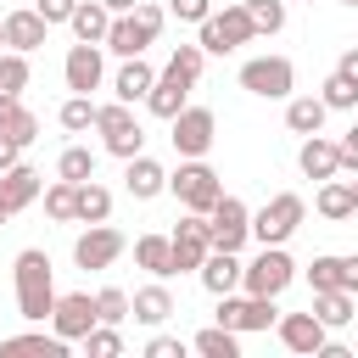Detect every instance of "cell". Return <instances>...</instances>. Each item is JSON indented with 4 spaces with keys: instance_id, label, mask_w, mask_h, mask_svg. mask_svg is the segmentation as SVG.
<instances>
[{
    "instance_id": "6da1fadb",
    "label": "cell",
    "mask_w": 358,
    "mask_h": 358,
    "mask_svg": "<svg viewBox=\"0 0 358 358\" xmlns=\"http://www.w3.org/2000/svg\"><path fill=\"white\" fill-rule=\"evenodd\" d=\"M11 285H17V313H22L28 324H45L50 308H56V268H50V257H45L39 246L17 252V263H11Z\"/></svg>"
},
{
    "instance_id": "7a4b0ae2",
    "label": "cell",
    "mask_w": 358,
    "mask_h": 358,
    "mask_svg": "<svg viewBox=\"0 0 358 358\" xmlns=\"http://www.w3.org/2000/svg\"><path fill=\"white\" fill-rule=\"evenodd\" d=\"M162 22H168V11H162V6H151V0H140L134 11H117V17H112V28H106V45H101V50H112V56H145V45H157Z\"/></svg>"
},
{
    "instance_id": "3957f363",
    "label": "cell",
    "mask_w": 358,
    "mask_h": 358,
    "mask_svg": "<svg viewBox=\"0 0 358 358\" xmlns=\"http://www.w3.org/2000/svg\"><path fill=\"white\" fill-rule=\"evenodd\" d=\"M302 218H308V201H302L296 190H280V196H268V201L252 213V241H257V246H285V241L302 229Z\"/></svg>"
},
{
    "instance_id": "277c9868",
    "label": "cell",
    "mask_w": 358,
    "mask_h": 358,
    "mask_svg": "<svg viewBox=\"0 0 358 358\" xmlns=\"http://www.w3.org/2000/svg\"><path fill=\"white\" fill-rule=\"evenodd\" d=\"M257 39V28H252V11H246V0H235V6H224V11H213L207 22H201V50L207 56H229V50H241V45H252Z\"/></svg>"
},
{
    "instance_id": "5b68a950",
    "label": "cell",
    "mask_w": 358,
    "mask_h": 358,
    "mask_svg": "<svg viewBox=\"0 0 358 358\" xmlns=\"http://www.w3.org/2000/svg\"><path fill=\"white\" fill-rule=\"evenodd\" d=\"M168 190L185 201V213H213V201L224 196V185L207 168V157H179V168L168 173Z\"/></svg>"
},
{
    "instance_id": "8992f818",
    "label": "cell",
    "mask_w": 358,
    "mask_h": 358,
    "mask_svg": "<svg viewBox=\"0 0 358 358\" xmlns=\"http://www.w3.org/2000/svg\"><path fill=\"white\" fill-rule=\"evenodd\" d=\"M241 90L257 95V101H291V90H296L291 56H252V62H241Z\"/></svg>"
},
{
    "instance_id": "52a82bcc",
    "label": "cell",
    "mask_w": 358,
    "mask_h": 358,
    "mask_svg": "<svg viewBox=\"0 0 358 358\" xmlns=\"http://www.w3.org/2000/svg\"><path fill=\"white\" fill-rule=\"evenodd\" d=\"M95 129H101V145L112 151V157H140L145 151V129H140V117L129 112V101H106L101 112H95Z\"/></svg>"
},
{
    "instance_id": "ba28073f",
    "label": "cell",
    "mask_w": 358,
    "mask_h": 358,
    "mask_svg": "<svg viewBox=\"0 0 358 358\" xmlns=\"http://www.w3.org/2000/svg\"><path fill=\"white\" fill-rule=\"evenodd\" d=\"M291 280H296L291 252H285V246H257V257H252L246 274H241V291H252V296H280Z\"/></svg>"
},
{
    "instance_id": "9c48e42d",
    "label": "cell",
    "mask_w": 358,
    "mask_h": 358,
    "mask_svg": "<svg viewBox=\"0 0 358 358\" xmlns=\"http://www.w3.org/2000/svg\"><path fill=\"white\" fill-rule=\"evenodd\" d=\"M213 319L246 336V330H274V324H280V308H274V296H252V291L235 296V291H229V296H218V313H213Z\"/></svg>"
},
{
    "instance_id": "30bf717a",
    "label": "cell",
    "mask_w": 358,
    "mask_h": 358,
    "mask_svg": "<svg viewBox=\"0 0 358 358\" xmlns=\"http://www.w3.org/2000/svg\"><path fill=\"white\" fill-rule=\"evenodd\" d=\"M168 140H173V151L179 157H207L213 151V140H218V117L207 112V106H185L179 117H168Z\"/></svg>"
},
{
    "instance_id": "8fae6325",
    "label": "cell",
    "mask_w": 358,
    "mask_h": 358,
    "mask_svg": "<svg viewBox=\"0 0 358 358\" xmlns=\"http://www.w3.org/2000/svg\"><path fill=\"white\" fill-rule=\"evenodd\" d=\"M123 252H129V241H123V229H112V224H90V229L73 241V263H78L84 274H95V268H112Z\"/></svg>"
},
{
    "instance_id": "7c38bea8",
    "label": "cell",
    "mask_w": 358,
    "mask_h": 358,
    "mask_svg": "<svg viewBox=\"0 0 358 358\" xmlns=\"http://www.w3.org/2000/svg\"><path fill=\"white\" fill-rule=\"evenodd\" d=\"M207 252H213V218L207 213H185L179 218V229H173V274H196L201 263H207Z\"/></svg>"
},
{
    "instance_id": "4fadbf2b",
    "label": "cell",
    "mask_w": 358,
    "mask_h": 358,
    "mask_svg": "<svg viewBox=\"0 0 358 358\" xmlns=\"http://www.w3.org/2000/svg\"><path fill=\"white\" fill-rule=\"evenodd\" d=\"M207 218H213V246H218V252H241V246L252 241V207H246L241 196H218Z\"/></svg>"
},
{
    "instance_id": "5bb4252c",
    "label": "cell",
    "mask_w": 358,
    "mask_h": 358,
    "mask_svg": "<svg viewBox=\"0 0 358 358\" xmlns=\"http://www.w3.org/2000/svg\"><path fill=\"white\" fill-rule=\"evenodd\" d=\"M95 324H101V308H95L90 291H67V296H56V308H50V330H56L62 341H84Z\"/></svg>"
},
{
    "instance_id": "9a60e30c",
    "label": "cell",
    "mask_w": 358,
    "mask_h": 358,
    "mask_svg": "<svg viewBox=\"0 0 358 358\" xmlns=\"http://www.w3.org/2000/svg\"><path fill=\"white\" fill-rule=\"evenodd\" d=\"M280 341H285V352H302V358H313V352H324V341H330V324L308 308V313H280Z\"/></svg>"
},
{
    "instance_id": "2e32d148",
    "label": "cell",
    "mask_w": 358,
    "mask_h": 358,
    "mask_svg": "<svg viewBox=\"0 0 358 358\" xmlns=\"http://www.w3.org/2000/svg\"><path fill=\"white\" fill-rule=\"evenodd\" d=\"M62 78H67V90L73 95H90V90H101V78H106V62H101V45H73L67 50V62H62Z\"/></svg>"
},
{
    "instance_id": "e0dca14e",
    "label": "cell",
    "mask_w": 358,
    "mask_h": 358,
    "mask_svg": "<svg viewBox=\"0 0 358 358\" xmlns=\"http://www.w3.org/2000/svg\"><path fill=\"white\" fill-rule=\"evenodd\" d=\"M296 168L308 173V179H336L341 173V140H324V134H302V145H296Z\"/></svg>"
},
{
    "instance_id": "ac0fdd59",
    "label": "cell",
    "mask_w": 358,
    "mask_h": 358,
    "mask_svg": "<svg viewBox=\"0 0 358 358\" xmlns=\"http://www.w3.org/2000/svg\"><path fill=\"white\" fill-rule=\"evenodd\" d=\"M39 196H45V179H39L28 162H17V168L0 173V207H6V218H17L22 207H34Z\"/></svg>"
},
{
    "instance_id": "d6986e66",
    "label": "cell",
    "mask_w": 358,
    "mask_h": 358,
    "mask_svg": "<svg viewBox=\"0 0 358 358\" xmlns=\"http://www.w3.org/2000/svg\"><path fill=\"white\" fill-rule=\"evenodd\" d=\"M190 78L185 73H173V67H162L157 73V84H151V95H145V106H151V117H179L185 106H190Z\"/></svg>"
},
{
    "instance_id": "ffe728a7",
    "label": "cell",
    "mask_w": 358,
    "mask_h": 358,
    "mask_svg": "<svg viewBox=\"0 0 358 358\" xmlns=\"http://www.w3.org/2000/svg\"><path fill=\"white\" fill-rule=\"evenodd\" d=\"M241 274H246V263H241V252H207V263L196 268V280L213 291V296H229V291H241Z\"/></svg>"
},
{
    "instance_id": "44dd1931",
    "label": "cell",
    "mask_w": 358,
    "mask_h": 358,
    "mask_svg": "<svg viewBox=\"0 0 358 358\" xmlns=\"http://www.w3.org/2000/svg\"><path fill=\"white\" fill-rule=\"evenodd\" d=\"M123 190L134 196V201H151V196H162L168 190V168L157 162V157H129V168H123Z\"/></svg>"
},
{
    "instance_id": "7402d4cb",
    "label": "cell",
    "mask_w": 358,
    "mask_h": 358,
    "mask_svg": "<svg viewBox=\"0 0 358 358\" xmlns=\"http://www.w3.org/2000/svg\"><path fill=\"white\" fill-rule=\"evenodd\" d=\"M45 34H50V22L28 6V11H6V45L11 50H22V56H34L39 45H45Z\"/></svg>"
},
{
    "instance_id": "603a6c76",
    "label": "cell",
    "mask_w": 358,
    "mask_h": 358,
    "mask_svg": "<svg viewBox=\"0 0 358 358\" xmlns=\"http://www.w3.org/2000/svg\"><path fill=\"white\" fill-rule=\"evenodd\" d=\"M151 84H157V73H151V62H145V56H123V67L112 73V95H117V101H129V106H134V101H145V95H151Z\"/></svg>"
},
{
    "instance_id": "cb8c5ba5",
    "label": "cell",
    "mask_w": 358,
    "mask_h": 358,
    "mask_svg": "<svg viewBox=\"0 0 358 358\" xmlns=\"http://www.w3.org/2000/svg\"><path fill=\"white\" fill-rule=\"evenodd\" d=\"M313 207H319V218H330V224L352 218V213H358V190H352V179H324L319 196H313Z\"/></svg>"
},
{
    "instance_id": "d4e9b609",
    "label": "cell",
    "mask_w": 358,
    "mask_h": 358,
    "mask_svg": "<svg viewBox=\"0 0 358 358\" xmlns=\"http://www.w3.org/2000/svg\"><path fill=\"white\" fill-rule=\"evenodd\" d=\"M67 28H73V39H84V45H106V28H112V11H106L101 0H78V11L67 17Z\"/></svg>"
},
{
    "instance_id": "484cf974",
    "label": "cell",
    "mask_w": 358,
    "mask_h": 358,
    "mask_svg": "<svg viewBox=\"0 0 358 358\" xmlns=\"http://www.w3.org/2000/svg\"><path fill=\"white\" fill-rule=\"evenodd\" d=\"M134 263H140L151 280H168V274H173V235H140V241H134Z\"/></svg>"
},
{
    "instance_id": "4316f807",
    "label": "cell",
    "mask_w": 358,
    "mask_h": 358,
    "mask_svg": "<svg viewBox=\"0 0 358 358\" xmlns=\"http://www.w3.org/2000/svg\"><path fill=\"white\" fill-rule=\"evenodd\" d=\"M324 117H330V106H324L319 95H291V101H285V129H291V134H319Z\"/></svg>"
},
{
    "instance_id": "83f0119b",
    "label": "cell",
    "mask_w": 358,
    "mask_h": 358,
    "mask_svg": "<svg viewBox=\"0 0 358 358\" xmlns=\"http://www.w3.org/2000/svg\"><path fill=\"white\" fill-rule=\"evenodd\" d=\"M313 313H319L330 330H341V324L358 319V296H352L347 285H336V291H313Z\"/></svg>"
},
{
    "instance_id": "f1b7e54d",
    "label": "cell",
    "mask_w": 358,
    "mask_h": 358,
    "mask_svg": "<svg viewBox=\"0 0 358 358\" xmlns=\"http://www.w3.org/2000/svg\"><path fill=\"white\" fill-rule=\"evenodd\" d=\"M190 352H201V358H241V330H229V324H207V330H196L190 336Z\"/></svg>"
},
{
    "instance_id": "f546056e",
    "label": "cell",
    "mask_w": 358,
    "mask_h": 358,
    "mask_svg": "<svg viewBox=\"0 0 358 358\" xmlns=\"http://www.w3.org/2000/svg\"><path fill=\"white\" fill-rule=\"evenodd\" d=\"M0 134H11V140H22V145L39 140V117L22 106V95H0Z\"/></svg>"
},
{
    "instance_id": "4dcf8cb0",
    "label": "cell",
    "mask_w": 358,
    "mask_h": 358,
    "mask_svg": "<svg viewBox=\"0 0 358 358\" xmlns=\"http://www.w3.org/2000/svg\"><path fill=\"white\" fill-rule=\"evenodd\" d=\"M134 319H140V324H162V319H173V291H168L162 280L140 285V291H134Z\"/></svg>"
},
{
    "instance_id": "1f68e13d",
    "label": "cell",
    "mask_w": 358,
    "mask_h": 358,
    "mask_svg": "<svg viewBox=\"0 0 358 358\" xmlns=\"http://www.w3.org/2000/svg\"><path fill=\"white\" fill-rule=\"evenodd\" d=\"M67 347L73 341H62L56 330L45 336V330H22V336H6L0 341V352H45V358H67Z\"/></svg>"
},
{
    "instance_id": "d6a6232c",
    "label": "cell",
    "mask_w": 358,
    "mask_h": 358,
    "mask_svg": "<svg viewBox=\"0 0 358 358\" xmlns=\"http://www.w3.org/2000/svg\"><path fill=\"white\" fill-rule=\"evenodd\" d=\"M45 213H50L56 224H78V185H73V179L45 185Z\"/></svg>"
},
{
    "instance_id": "836d02e7",
    "label": "cell",
    "mask_w": 358,
    "mask_h": 358,
    "mask_svg": "<svg viewBox=\"0 0 358 358\" xmlns=\"http://www.w3.org/2000/svg\"><path fill=\"white\" fill-rule=\"evenodd\" d=\"M106 218H112V190L84 179L78 185V224H106Z\"/></svg>"
},
{
    "instance_id": "e575fe53",
    "label": "cell",
    "mask_w": 358,
    "mask_h": 358,
    "mask_svg": "<svg viewBox=\"0 0 358 358\" xmlns=\"http://www.w3.org/2000/svg\"><path fill=\"white\" fill-rule=\"evenodd\" d=\"M56 179H73V185L95 179V151H90V145H67V151L56 157Z\"/></svg>"
},
{
    "instance_id": "d590c367",
    "label": "cell",
    "mask_w": 358,
    "mask_h": 358,
    "mask_svg": "<svg viewBox=\"0 0 358 358\" xmlns=\"http://www.w3.org/2000/svg\"><path fill=\"white\" fill-rule=\"evenodd\" d=\"M95 112H101V106H95L90 95H67L56 117H62V129H67V134H84V129H95Z\"/></svg>"
},
{
    "instance_id": "8d00e7d4",
    "label": "cell",
    "mask_w": 358,
    "mask_h": 358,
    "mask_svg": "<svg viewBox=\"0 0 358 358\" xmlns=\"http://www.w3.org/2000/svg\"><path fill=\"white\" fill-rule=\"evenodd\" d=\"M95 308H101V324H123V319L134 313V296H129L123 285H101V291H95Z\"/></svg>"
},
{
    "instance_id": "74e56055",
    "label": "cell",
    "mask_w": 358,
    "mask_h": 358,
    "mask_svg": "<svg viewBox=\"0 0 358 358\" xmlns=\"http://www.w3.org/2000/svg\"><path fill=\"white\" fill-rule=\"evenodd\" d=\"M22 90H28V56L0 50V95H22Z\"/></svg>"
},
{
    "instance_id": "f35d334b",
    "label": "cell",
    "mask_w": 358,
    "mask_h": 358,
    "mask_svg": "<svg viewBox=\"0 0 358 358\" xmlns=\"http://www.w3.org/2000/svg\"><path fill=\"white\" fill-rule=\"evenodd\" d=\"M308 285H313V291H336V285H341V257H336V252H319V257L308 263Z\"/></svg>"
},
{
    "instance_id": "ab89813d",
    "label": "cell",
    "mask_w": 358,
    "mask_h": 358,
    "mask_svg": "<svg viewBox=\"0 0 358 358\" xmlns=\"http://www.w3.org/2000/svg\"><path fill=\"white\" fill-rule=\"evenodd\" d=\"M78 347H84L90 358H117V352H123V336H117V324H95Z\"/></svg>"
},
{
    "instance_id": "60d3db41",
    "label": "cell",
    "mask_w": 358,
    "mask_h": 358,
    "mask_svg": "<svg viewBox=\"0 0 358 358\" xmlns=\"http://www.w3.org/2000/svg\"><path fill=\"white\" fill-rule=\"evenodd\" d=\"M319 101H324L330 112H352V106H358V84H347L341 73H330L324 90H319Z\"/></svg>"
},
{
    "instance_id": "b9f144b4",
    "label": "cell",
    "mask_w": 358,
    "mask_h": 358,
    "mask_svg": "<svg viewBox=\"0 0 358 358\" xmlns=\"http://www.w3.org/2000/svg\"><path fill=\"white\" fill-rule=\"evenodd\" d=\"M246 11H252L257 34H280L285 28V0H246Z\"/></svg>"
},
{
    "instance_id": "7bdbcfd3",
    "label": "cell",
    "mask_w": 358,
    "mask_h": 358,
    "mask_svg": "<svg viewBox=\"0 0 358 358\" xmlns=\"http://www.w3.org/2000/svg\"><path fill=\"white\" fill-rule=\"evenodd\" d=\"M168 67H173V73H185V78L196 84V78H201V67H207V50H201V45H173Z\"/></svg>"
},
{
    "instance_id": "ee69618b",
    "label": "cell",
    "mask_w": 358,
    "mask_h": 358,
    "mask_svg": "<svg viewBox=\"0 0 358 358\" xmlns=\"http://www.w3.org/2000/svg\"><path fill=\"white\" fill-rule=\"evenodd\" d=\"M168 17H179V22H207L213 17V0H168Z\"/></svg>"
},
{
    "instance_id": "f6af8a7d",
    "label": "cell",
    "mask_w": 358,
    "mask_h": 358,
    "mask_svg": "<svg viewBox=\"0 0 358 358\" xmlns=\"http://www.w3.org/2000/svg\"><path fill=\"white\" fill-rule=\"evenodd\" d=\"M34 11H39V17L56 28V22H67V17L78 11V0H34Z\"/></svg>"
},
{
    "instance_id": "bcb514c9",
    "label": "cell",
    "mask_w": 358,
    "mask_h": 358,
    "mask_svg": "<svg viewBox=\"0 0 358 358\" xmlns=\"http://www.w3.org/2000/svg\"><path fill=\"white\" fill-rule=\"evenodd\" d=\"M145 358H185V341L179 336H151L145 341Z\"/></svg>"
},
{
    "instance_id": "7dc6e473",
    "label": "cell",
    "mask_w": 358,
    "mask_h": 358,
    "mask_svg": "<svg viewBox=\"0 0 358 358\" xmlns=\"http://www.w3.org/2000/svg\"><path fill=\"white\" fill-rule=\"evenodd\" d=\"M341 168H347V173H358V123L341 134Z\"/></svg>"
},
{
    "instance_id": "c3c4849f",
    "label": "cell",
    "mask_w": 358,
    "mask_h": 358,
    "mask_svg": "<svg viewBox=\"0 0 358 358\" xmlns=\"http://www.w3.org/2000/svg\"><path fill=\"white\" fill-rule=\"evenodd\" d=\"M17 162H22V140L0 134V173H6V168H17Z\"/></svg>"
},
{
    "instance_id": "681fc988",
    "label": "cell",
    "mask_w": 358,
    "mask_h": 358,
    "mask_svg": "<svg viewBox=\"0 0 358 358\" xmlns=\"http://www.w3.org/2000/svg\"><path fill=\"white\" fill-rule=\"evenodd\" d=\"M336 73H341L347 84H358V45H352V50H341V62H336Z\"/></svg>"
},
{
    "instance_id": "f907efd6",
    "label": "cell",
    "mask_w": 358,
    "mask_h": 358,
    "mask_svg": "<svg viewBox=\"0 0 358 358\" xmlns=\"http://www.w3.org/2000/svg\"><path fill=\"white\" fill-rule=\"evenodd\" d=\"M341 285L358 296V252H352V257H341Z\"/></svg>"
},
{
    "instance_id": "816d5d0a",
    "label": "cell",
    "mask_w": 358,
    "mask_h": 358,
    "mask_svg": "<svg viewBox=\"0 0 358 358\" xmlns=\"http://www.w3.org/2000/svg\"><path fill=\"white\" fill-rule=\"evenodd\" d=\"M101 6H106V11H112V17H117V11H134V6H140V0H101Z\"/></svg>"
},
{
    "instance_id": "f5cc1de1",
    "label": "cell",
    "mask_w": 358,
    "mask_h": 358,
    "mask_svg": "<svg viewBox=\"0 0 358 358\" xmlns=\"http://www.w3.org/2000/svg\"><path fill=\"white\" fill-rule=\"evenodd\" d=\"M0 50H11V45H6V17H0Z\"/></svg>"
},
{
    "instance_id": "db71d44e",
    "label": "cell",
    "mask_w": 358,
    "mask_h": 358,
    "mask_svg": "<svg viewBox=\"0 0 358 358\" xmlns=\"http://www.w3.org/2000/svg\"><path fill=\"white\" fill-rule=\"evenodd\" d=\"M0 224H6V207H0Z\"/></svg>"
},
{
    "instance_id": "11a10c76",
    "label": "cell",
    "mask_w": 358,
    "mask_h": 358,
    "mask_svg": "<svg viewBox=\"0 0 358 358\" xmlns=\"http://www.w3.org/2000/svg\"><path fill=\"white\" fill-rule=\"evenodd\" d=\"M341 6H358V0H341Z\"/></svg>"
},
{
    "instance_id": "9f6ffc18",
    "label": "cell",
    "mask_w": 358,
    "mask_h": 358,
    "mask_svg": "<svg viewBox=\"0 0 358 358\" xmlns=\"http://www.w3.org/2000/svg\"><path fill=\"white\" fill-rule=\"evenodd\" d=\"M352 190H358V179H352Z\"/></svg>"
}]
</instances>
